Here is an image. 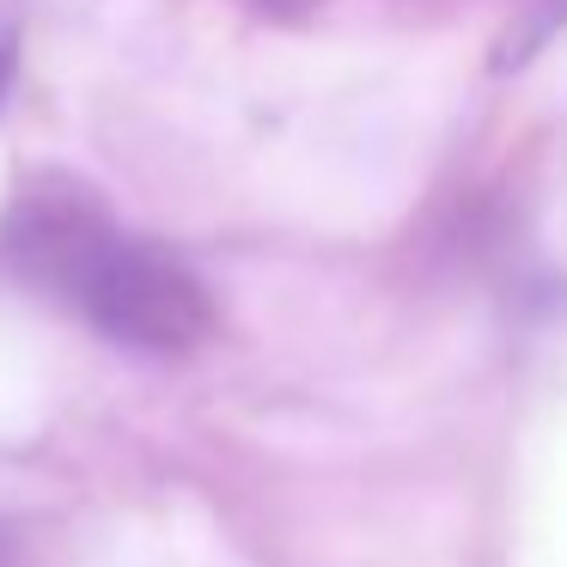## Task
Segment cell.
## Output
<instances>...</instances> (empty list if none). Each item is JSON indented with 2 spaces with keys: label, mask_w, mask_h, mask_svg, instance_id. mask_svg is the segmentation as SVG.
Wrapping results in <instances>:
<instances>
[{
  "label": "cell",
  "mask_w": 567,
  "mask_h": 567,
  "mask_svg": "<svg viewBox=\"0 0 567 567\" xmlns=\"http://www.w3.org/2000/svg\"><path fill=\"white\" fill-rule=\"evenodd\" d=\"M0 262L31 293L141 354H184L214 330V299L172 250L128 238L86 196H25L0 233Z\"/></svg>",
  "instance_id": "1"
},
{
  "label": "cell",
  "mask_w": 567,
  "mask_h": 567,
  "mask_svg": "<svg viewBox=\"0 0 567 567\" xmlns=\"http://www.w3.org/2000/svg\"><path fill=\"white\" fill-rule=\"evenodd\" d=\"M7 80H13V38H0V92H7Z\"/></svg>",
  "instance_id": "2"
}]
</instances>
